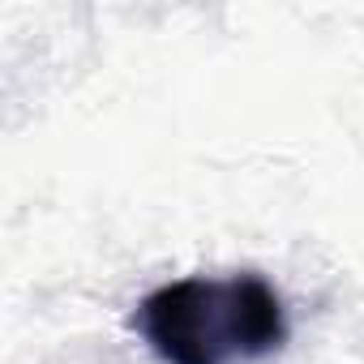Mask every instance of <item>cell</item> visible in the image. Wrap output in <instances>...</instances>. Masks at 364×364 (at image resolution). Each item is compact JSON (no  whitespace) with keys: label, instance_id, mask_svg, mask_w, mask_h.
Wrapping results in <instances>:
<instances>
[{"label":"cell","instance_id":"6da1fadb","mask_svg":"<svg viewBox=\"0 0 364 364\" xmlns=\"http://www.w3.org/2000/svg\"><path fill=\"white\" fill-rule=\"evenodd\" d=\"M133 326L163 364H249L287 343V309L270 279L189 274L154 287Z\"/></svg>","mask_w":364,"mask_h":364}]
</instances>
